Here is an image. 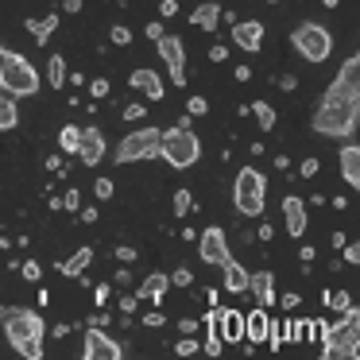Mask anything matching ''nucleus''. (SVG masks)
<instances>
[{
  "label": "nucleus",
  "mask_w": 360,
  "mask_h": 360,
  "mask_svg": "<svg viewBox=\"0 0 360 360\" xmlns=\"http://www.w3.org/2000/svg\"><path fill=\"white\" fill-rule=\"evenodd\" d=\"M267 321H271V314L264 310V306H256L252 314H244V341L248 345H259L267 337Z\"/></svg>",
  "instance_id": "obj_18"
},
{
  "label": "nucleus",
  "mask_w": 360,
  "mask_h": 360,
  "mask_svg": "<svg viewBox=\"0 0 360 360\" xmlns=\"http://www.w3.org/2000/svg\"><path fill=\"white\" fill-rule=\"evenodd\" d=\"M89 259H94V248L86 244V248H78L70 259H63V264H58V271H63V275H82L89 267Z\"/></svg>",
  "instance_id": "obj_25"
},
{
  "label": "nucleus",
  "mask_w": 360,
  "mask_h": 360,
  "mask_svg": "<svg viewBox=\"0 0 360 360\" xmlns=\"http://www.w3.org/2000/svg\"><path fill=\"white\" fill-rule=\"evenodd\" d=\"M112 256H117V259H120V264H124V267H128V264H136V259H140V256H136V248H128V244H120V248L112 252Z\"/></svg>",
  "instance_id": "obj_39"
},
{
  "label": "nucleus",
  "mask_w": 360,
  "mask_h": 360,
  "mask_svg": "<svg viewBox=\"0 0 360 360\" xmlns=\"http://www.w3.org/2000/svg\"><path fill=\"white\" fill-rule=\"evenodd\" d=\"M89 94H94V97H109V82L94 78V82H89Z\"/></svg>",
  "instance_id": "obj_42"
},
{
  "label": "nucleus",
  "mask_w": 360,
  "mask_h": 360,
  "mask_svg": "<svg viewBox=\"0 0 360 360\" xmlns=\"http://www.w3.org/2000/svg\"><path fill=\"white\" fill-rule=\"evenodd\" d=\"M171 82L174 86H186V70H171Z\"/></svg>",
  "instance_id": "obj_54"
},
{
  "label": "nucleus",
  "mask_w": 360,
  "mask_h": 360,
  "mask_svg": "<svg viewBox=\"0 0 360 360\" xmlns=\"http://www.w3.org/2000/svg\"><path fill=\"white\" fill-rule=\"evenodd\" d=\"M167 287H171V279H167L163 271H155V275L143 279V287H136V298H151V302H159V298L167 295Z\"/></svg>",
  "instance_id": "obj_24"
},
{
  "label": "nucleus",
  "mask_w": 360,
  "mask_h": 360,
  "mask_svg": "<svg viewBox=\"0 0 360 360\" xmlns=\"http://www.w3.org/2000/svg\"><path fill=\"white\" fill-rule=\"evenodd\" d=\"M275 302H283V310H295L302 298H298V295H283V298H275Z\"/></svg>",
  "instance_id": "obj_48"
},
{
  "label": "nucleus",
  "mask_w": 360,
  "mask_h": 360,
  "mask_svg": "<svg viewBox=\"0 0 360 360\" xmlns=\"http://www.w3.org/2000/svg\"><path fill=\"white\" fill-rule=\"evenodd\" d=\"M143 117H148L143 105H128V109H124V120H143Z\"/></svg>",
  "instance_id": "obj_44"
},
{
  "label": "nucleus",
  "mask_w": 360,
  "mask_h": 360,
  "mask_svg": "<svg viewBox=\"0 0 360 360\" xmlns=\"http://www.w3.org/2000/svg\"><path fill=\"white\" fill-rule=\"evenodd\" d=\"M24 27L32 32V39L35 43H47L51 35H55V27H58V12H51V16H32V20H24Z\"/></svg>",
  "instance_id": "obj_23"
},
{
  "label": "nucleus",
  "mask_w": 360,
  "mask_h": 360,
  "mask_svg": "<svg viewBox=\"0 0 360 360\" xmlns=\"http://www.w3.org/2000/svg\"><path fill=\"white\" fill-rule=\"evenodd\" d=\"M198 252H202L205 264H217V267H221V264L229 259V236L221 233L217 225H210L202 236H198Z\"/></svg>",
  "instance_id": "obj_12"
},
{
  "label": "nucleus",
  "mask_w": 360,
  "mask_h": 360,
  "mask_svg": "<svg viewBox=\"0 0 360 360\" xmlns=\"http://www.w3.org/2000/svg\"><path fill=\"white\" fill-rule=\"evenodd\" d=\"M190 283H194V275H190L186 267H179V271L171 275V287H190Z\"/></svg>",
  "instance_id": "obj_41"
},
{
  "label": "nucleus",
  "mask_w": 360,
  "mask_h": 360,
  "mask_svg": "<svg viewBox=\"0 0 360 360\" xmlns=\"http://www.w3.org/2000/svg\"><path fill=\"white\" fill-rule=\"evenodd\" d=\"M252 117H256L259 120V132H271V128H275V120H279V117H275V109H271V105H267V101H256V105H252Z\"/></svg>",
  "instance_id": "obj_28"
},
{
  "label": "nucleus",
  "mask_w": 360,
  "mask_h": 360,
  "mask_svg": "<svg viewBox=\"0 0 360 360\" xmlns=\"http://www.w3.org/2000/svg\"><path fill=\"white\" fill-rule=\"evenodd\" d=\"M128 82H132V89H140V94H148L151 101H159V97H163V82H159V74L155 70H132L128 74Z\"/></svg>",
  "instance_id": "obj_20"
},
{
  "label": "nucleus",
  "mask_w": 360,
  "mask_h": 360,
  "mask_svg": "<svg viewBox=\"0 0 360 360\" xmlns=\"http://www.w3.org/2000/svg\"><path fill=\"white\" fill-rule=\"evenodd\" d=\"M120 310L132 314V310H136V298H132V295H124V298H120Z\"/></svg>",
  "instance_id": "obj_53"
},
{
  "label": "nucleus",
  "mask_w": 360,
  "mask_h": 360,
  "mask_svg": "<svg viewBox=\"0 0 360 360\" xmlns=\"http://www.w3.org/2000/svg\"><path fill=\"white\" fill-rule=\"evenodd\" d=\"M233 74H236V82H248L252 78V66H236Z\"/></svg>",
  "instance_id": "obj_52"
},
{
  "label": "nucleus",
  "mask_w": 360,
  "mask_h": 360,
  "mask_svg": "<svg viewBox=\"0 0 360 360\" xmlns=\"http://www.w3.org/2000/svg\"><path fill=\"white\" fill-rule=\"evenodd\" d=\"M16 124H20L16 101H12L8 94H0V132H8V128H16Z\"/></svg>",
  "instance_id": "obj_27"
},
{
  "label": "nucleus",
  "mask_w": 360,
  "mask_h": 360,
  "mask_svg": "<svg viewBox=\"0 0 360 360\" xmlns=\"http://www.w3.org/2000/svg\"><path fill=\"white\" fill-rule=\"evenodd\" d=\"M290 47H295L306 63H326V58L333 55V35L321 24H298L295 32H290Z\"/></svg>",
  "instance_id": "obj_7"
},
{
  "label": "nucleus",
  "mask_w": 360,
  "mask_h": 360,
  "mask_svg": "<svg viewBox=\"0 0 360 360\" xmlns=\"http://www.w3.org/2000/svg\"><path fill=\"white\" fill-rule=\"evenodd\" d=\"M0 318H4V306H0Z\"/></svg>",
  "instance_id": "obj_58"
},
{
  "label": "nucleus",
  "mask_w": 360,
  "mask_h": 360,
  "mask_svg": "<svg viewBox=\"0 0 360 360\" xmlns=\"http://www.w3.org/2000/svg\"><path fill=\"white\" fill-rule=\"evenodd\" d=\"M283 221H287V233L295 236V240H302V236H306V225H310V221H306V202L298 194L283 198Z\"/></svg>",
  "instance_id": "obj_15"
},
{
  "label": "nucleus",
  "mask_w": 360,
  "mask_h": 360,
  "mask_svg": "<svg viewBox=\"0 0 360 360\" xmlns=\"http://www.w3.org/2000/svg\"><path fill=\"white\" fill-rule=\"evenodd\" d=\"M171 210H174V217H186V213L194 210V198H190V190H174Z\"/></svg>",
  "instance_id": "obj_30"
},
{
  "label": "nucleus",
  "mask_w": 360,
  "mask_h": 360,
  "mask_svg": "<svg viewBox=\"0 0 360 360\" xmlns=\"http://www.w3.org/2000/svg\"><path fill=\"white\" fill-rule=\"evenodd\" d=\"M198 349H202V345L194 341V333H182V341L174 345V352H179V356H194Z\"/></svg>",
  "instance_id": "obj_32"
},
{
  "label": "nucleus",
  "mask_w": 360,
  "mask_h": 360,
  "mask_svg": "<svg viewBox=\"0 0 360 360\" xmlns=\"http://www.w3.org/2000/svg\"><path fill=\"white\" fill-rule=\"evenodd\" d=\"M279 86H283V89H295L298 78H295V74H287V78H279Z\"/></svg>",
  "instance_id": "obj_55"
},
{
  "label": "nucleus",
  "mask_w": 360,
  "mask_h": 360,
  "mask_svg": "<svg viewBox=\"0 0 360 360\" xmlns=\"http://www.w3.org/2000/svg\"><path fill=\"white\" fill-rule=\"evenodd\" d=\"M78 140H82V128H78V124L58 128V148H63L66 155H74V151H78Z\"/></svg>",
  "instance_id": "obj_29"
},
{
  "label": "nucleus",
  "mask_w": 360,
  "mask_h": 360,
  "mask_svg": "<svg viewBox=\"0 0 360 360\" xmlns=\"http://www.w3.org/2000/svg\"><path fill=\"white\" fill-rule=\"evenodd\" d=\"M159 128H136V132H128L124 140L117 143V163H143V159H155L159 155Z\"/></svg>",
  "instance_id": "obj_8"
},
{
  "label": "nucleus",
  "mask_w": 360,
  "mask_h": 360,
  "mask_svg": "<svg viewBox=\"0 0 360 360\" xmlns=\"http://www.w3.org/2000/svg\"><path fill=\"white\" fill-rule=\"evenodd\" d=\"M356 352H360V310L349 306V310H341V321L326 326V333H321V356L356 360Z\"/></svg>",
  "instance_id": "obj_2"
},
{
  "label": "nucleus",
  "mask_w": 360,
  "mask_h": 360,
  "mask_svg": "<svg viewBox=\"0 0 360 360\" xmlns=\"http://www.w3.org/2000/svg\"><path fill=\"white\" fill-rule=\"evenodd\" d=\"M233 205L240 217H264L267 205V179L256 171V167H240L233 182Z\"/></svg>",
  "instance_id": "obj_5"
},
{
  "label": "nucleus",
  "mask_w": 360,
  "mask_h": 360,
  "mask_svg": "<svg viewBox=\"0 0 360 360\" xmlns=\"http://www.w3.org/2000/svg\"><path fill=\"white\" fill-rule=\"evenodd\" d=\"M0 329L8 337V345L27 360H39L43 356V318L27 306H8L4 318H0Z\"/></svg>",
  "instance_id": "obj_1"
},
{
  "label": "nucleus",
  "mask_w": 360,
  "mask_h": 360,
  "mask_svg": "<svg viewBox=\"0 0 360 360\" xmlns=\"http://www.w3.org/2000/svg\"><path fill=\"white\" fill-rule=\"evenodd\" d=\"M159 155H163L174 171H186V167H194L198 159H202V140H198L190 128L174 124L171 132L159 136Z\"/></svg>",
  "instance_id": "obj_6"
},
{
  "label": "nucleus",
  "mask_w": 360,
  "mask_h": 360,
  "mask_svg": "<svg viewBox=\"0 0 360 360\" xmlns=\"http://www.w3.org/2000/svg\"><path fill=\"white\" fill-rule=\"evenodd\" d=\"M210 58H213V63H225V58H229V47H225V43H217V47H210Z\"/></svg>",
  "instance_id": "obj_46"
},
{
  "label": "nucleus",
  "mask_w": 360,
  "mask_h": 360,
  "mask_svg": "<svg viewBox=\"0 0 360 360\" xmlns=\"http://www.w3.org/2000/svg\"><path fill=\"white\" fill-rule=\"evenodd\" d=\"M267 4H275V0H267Z\"/></svg>",
  "instance_id": "obj_59"
},
{
  "label": "nucleus",
  "mask_w": 360,
  "mask_h": 360,
  "mask_svg": "<svg viewBox=\"0 0 360 360\" xmlns=\"http://www.w3.org/2000/svg\"><path fill=\"white\" fill-rule=\"evenodd\" d=\"M63 210H70V213H78V210H82V194H78V186H74L70 194L63 198Z\"/></svg>",
  "instance_id": "obj_40"
},
{
  "label": "nucleus",
  "mask_w": 360,
  "mask_h": 360,
  "mask_svg": "<svg viewBox=\"0 0 360 360\" xmlns=\"http://www.w3.org/2000/svg\"><path fill=\"white\" fill-rule=\"evenodd\" d=\"M39 86H43L39 70H35L24 55H16V51H4V55H0V89L8 97H35Z\"/></svg>",
  "instance_id": "obj_3"
},
{
  "label": "nucleus",
  "mask_w": 360,
  "mask_h": 360,
  "mask_svg": "<svg viewBox=\"0 0 360 360\" xmlns=\"http://www.w3.org/2000/svg\"><path fill=\"white\" fill-rule=\"evenodd\" d=\"M341 252H345V264H352V267L360 264V244H356V240H352V244L345 240V244H341Z\"/></svg>",
  "instance_id": "obj_38"
},
{
  "label": "nucleus",
  "mask_w": 360,
  "mask_h": 360,
  "mask_svg": "<svg viewBox=\"0 0 360 360\" xmlns=\"http://www.w3.org/2000/svg\"><path fill=\"white\" fill-rule=\"evenodd\" d=\"M20 275H24L27 283H39L43 279V267L35 264V259H24V264H20Z\"/></svg>",
  "instance_id": "obj_33"
},
{
  "label": "nucleus",
  "mask_w": 360,
  "mask_h": 360,
  "mask_svg": "<svg viewBox=\"0 0 360 360\" xmlns=\"http://www.w3.org/2000/svg\"><path fill=\"white\" fill-rule=\"evenodd\" d=\"M229 39L240 51L256 55V51L264 47V24H259V20H240V24H233V35H229Z\"/></svg>",
  "instance_id": "obj_14"
},
{
  "label": "nucleus",
  "mask_w": 360,
  "mask_h": 360,
  "mask_svg": "<svg viewBox=\"0 0 360 360\" xmlns=\"http://www.w3.org/2000/svg\"><path fill=\"white\" fill-rule=\"evenodd\" d=\"M360 120V105L356 101H321L314 112V132L318 136H333V140H349L356 132Z\"/></svg>",
  "instance_id": "obj_4"
},
{
  "label": "nucleus",
  "mask_w": 360,
  "mask_h": 360,
  "mask_svg": "<svg viewBox=\"0 0 360 360\" xmlns=\"http://www.w3.org/2000/svg\"><path fill=\"white\" fill-rule=\"evenodd\" d=\"M337 4H341V0H326V8H337Z\"/></svg>",
  "instance_id": "obj_57"
},
{
  "label": "nucleus",
  "mask_w": 360,
  "mask_h": 360,
  "mask_svg": "<svg viewBox=\"0 0 360 360\" xmlns=\"http://www.w3.org/2000/svg\"><path fill=\"white\" fill-rule=\"evenodd\" d=\"M198 326H202V318H182V333H198Z\"/></svg>",
  "instance_id": "obj_49"
},
{
  "label": "nucleus",
  "mask_w": 360,
  "mask_h": 360,
  "mask_svg": "<svg viewBox=\"0 0 360 360\" xmlns=\"http://www.w3.org/2000/svg\"><path fill=\"white\" fill-rule=\"evenodd\" d=\"M295 341L298 345H310L314 341V321H295Z\"/></svg>",
  "instance_id": "obj_34"
},
{
  "label": "nucleus",
  "mask_w": 360,
  "mask_h": 360,
  "mask_svg": "<svg viewBox=\"0 0 360 360\" xmlns=\"http://www.w3.org/2000/svg\"><path fill=\"white\" fill-rule=\"evenodd\" d=\"M298 174H302V179H314V174H318V159H302Z\"/></svg>",
  "instance_id": "obj_43"
},
{
  "label": "nucleus",
  "mask_w": 360,
  "mask_h": 360,
  "mask_svg": "<svg viewBox=\"0 0 360 360\" xmlns=\"http://www.w3.org/2000/svg\"><path fill=\"white\" fill-rule=\"evenodd\" d=\"M186 112H190V117H205V112H210V101H205V97H190Z\"/></svg>",
  "instance_id": "obj_35"
},
{
  "label": "nucleus",
  "mask_w": 360,
  "mask_h": 360,
  "mask_svg": "<svg viewBox=\"0 0 360 360\" xmlns=\"http://www.w3.org/2000/svg\"><path fill=\"white\" fill-rule=\"evenodd\" d=\"M109 39L117 43V47H128V43H132V32H128L124 24H117V27H112V32H109Z\"/></svg>",
  "instance_id": "obj_36"
},
{
  "label": "nucleus",
  "mask_w": 360,
  "mask_h": 360,
  "mask_svg": "<svg viewBox=\"0 0 360 360\" xmlns=\"http://www.w3.org/2000/svg\"><path fill=\"white\" fill-rule=\"evenodd\" d=\"M112 190H117V186H112L109 179H97V182H94V194H97V202H109V198H112Z\"/></svg>",
  "instance_id": "obj_37"
},
{
  "label": "nucleus",
  "mask_w": 360,
  "mask_h": 360,
  "mask_svg": "<svg viewBox=\"0 0 360 360\" xmlns=\"http://www.w3.org/2000/svg\"><path fill=\"white\" fill-rule=\"evenodd\" d=\"M205 318L217 326V333H221V341H225V345H240L244 341V314L240 310H221V306H210Z\"/></svg>",
  "instance_id": "obj_11"
},
{
  "label": "nucleus",
  "mask_w": 360,
  "mask_h": 360,
  "mask_svg": "<svg viewBox=\"0 0 360 360\" xmlns=\"http://www.w3.org/2000/svg\"><path fill=\"white\" fill-rule=\"evenodd\" d=\"M221 271H225V290H229V295H244V290H248V275H252V271H244V267L236 264L233 256L221 264Z\"/></svg>",
  "instance_id": "obj_21"
},
{
  "label": "nucleus",
  "mask_w": 360,
  "mask_h": 360,
  "mask_svg": "<svg viewBox=\"0 0 360 360\" xmlns=\"http://www.w3.org/2000/svg\"><path fill=\"white\" fill-rule=\"evenodd\" d=\"M66 74H70V70H66V58L63 55H51V63H47V86L51 89H63L66 86Z\"/></svg>",
  "instance_id": "obj_26"
},
{
  "label": "nucleus",
  "mask_w": 360,
  "mask_h": 360,
  "mask_svg": "<svg viewBox=\"0 0 360 360\" xmlns=\"http://www.w3.org/2000/svg\"><path fill=\"white\" fill-rule=\"evenodd\" d=\"M94 302H97V306L109 302V287H97V290H94Z\"/></svg>",
  "instance_id": "obj_50"
},
{
  "label": "nucleus",
  "mask_w": 360,
  "mask_h": 360,
  "mask_svg": "<svg viewBox=\"0 0 360 360\" xmlns=\"http://www.w3.org/2000/svg\"><path fill=\"white\" fill-rule=\"evenodd\" d=\"M155 47H159V58L167 63V70H186V47H182V39L179 35H159L155 39Z\"/></svg>",
  "instance_id": "obj_16"
},
{
  "label": "nucleus",
  "mask_w": 360,
  "mask_h": 360,
  "mask_svg": "<svg viewBox=\"0 0 360 360\" xmlns=\"http://www.w3.org/2000/svg\"><path fill=\"white\" fill-rule=\"evenodd\" d=\"M74 155L82 159L86 167H97L105 159V132L101 128H82V140H78V151Z\"/></svg>",
  "instance_id": "obj_13"
},
{
  "label": "nucleus",
  "mask_w": 360,
  "mask_h": 360,
  "mask_svg": "<svg viewBox=\"0 0 360 360\" xmlns=\"http://www.w3.org/2000/svg\"><path fill=\"white\" fill-rule=\"evenodd\" d=\"M248 290L256 295V306H264V310H271L275 306V275L271 271H256V275H248Z\"/></svg>",
  "instance_id": "obj_17"
},
{
  "label": "nucleus",
  "mask_w": 360,
  "mask_h": 360,
  "mask_svg": "<svg viewBox=\"0 0 360 360\" xmlns=\"http://www.w3.org/2000/svg\"><path fill=\"white\" fill-rule=\"evenodd\" d=\"M163 321H167V318H163V310H151L148 318H143V326H151V329H155V326H163Z\"/></svg>",
  "instance_id": "obj_47"
},
{
  "label": "nucleus",
  "mask_w": 360,
  "mask_h": 360,
  "mask_svg": "<svg viewBox=\"0 0 360 360\" xmlns=\"http://www.w3.org/2000/svg\"><path fill=\"white\" fill-rule=\"evenodd\" d=\"M0 55H4V51H0Z\"/></svg>",
  "instance_id": "obj_60"
},
{
  "label": "nucleus",
  "mask_w": 360,
  "mask_h": 360,
  "mask_svg": "<svg viewBox=\"0 0 360 360\" xmlns=\"http://www.w3.org/2000/svg\"><path fill=\"white\" fill-rule=\"evenodd\" d=\"M148 35H151V39H159V35H163V24H159V20H151V24H148Z\"/></svg>",
  "instance_id": "obj_51"
},
{
  "label": "nucleus",
  "mask_w": 360,
  "mask_h": 360,
  "mask_svg": "<svg viewBox=\"0 0 360 360\" xmlns=\"http://www.w3.org/2000/svg\"><path fill=\"white\" fill-rule=\"evenodd\" d=\"M190 24L202 27V32H217V24H221V4H198V8L190 12Z\"/></svg>",
  "instance_id": "obj_22"
},
{
  "label": "nucleus",
  "mask_w": 360,
  "mask_h": 360,
  "mask_svg": "<svg viewBox=\"0 0 360 360\" xmlns=\"http://www.w3.org/2000/svg\"><path fill=\"white\" fill-rule=\"evenodd\" d=\"M159 12H163V16L171 20L174 12H179V0H159Z\"/></svg>",
  "instance_id": "obj_45"
},
{
  "label": "nucleus",
  "mask_w": 360,
  "mask_h": 360,
  "mask_svg": "<svg viewBox=\"0 0 360 360\" xmlns=\"http://www.w3.org/2000/svg\"><path fill=\"white\" fill-rule=\"evenodd\" d=\"M82 356L86 360H120L124 356V345L112 341V337L105 333V326H89L86 341H82Z\"/></svg>",
  "instance_id": "obj_10"
},
{
  "label": "nucleus",
  "mask_w": 360,
  "mask_h": 360,
  "mask_svg": "<svg viewBox=\"0 0 360 360\" xmlns=\"http://www.w3.org/2000/svg\"><path fill=\"white\" fill-rule=\"evenodd\" d=\"M326 101H349V105L356 101L360 105V55H352L341 63L333 86L326 89Z\"/></svg>",
  "instance_id": "obj_9"
},
{
  "label": "nucleus",
  "mask_w": 360,
  "mask_h": 360,
  "mask_svg": "<svg viewBox=\"0 0 360 360\" xmlns=\"http://www.w3.org/2000/svg\"><path fill=\"white\" fill-rule=\"evenodd\" d=\"M341 179L352 190H360V148L356 143H345L341 148Z\"/></svg>",
  "instance_id": "obj_19"
},
{
  "label": "nucleus",
  "mask_w": 360,
  "mask_h": 360,
  "mask_svg": "<svg viewBox=\"0 0 360 360\" xmlns=\"http://www.w3.org/2000/svg\"><path fill=\"white\" fill-rule=\"evenodd\" d=\"M326 306H333L337 314H341V310H349V306H352L349 290H333V295H326Z\"/></svg>",
  "instance_id": "obj_31"
},
{
  "label": "nucleus",
  "mask_w": 360,
  "mask_h": 360,
  "mask_svg": "<svg viewBox=\"0 0 360 360\" xmlns=\"http://www.w3.org/2000/svg\"><path fill=\"white\" fill-rule=\"evenodd\" d=\"M63 8L66 12H82V0H63Z\"/></svg>",
  "instance_id": "obj_56"
}]
</instances>
